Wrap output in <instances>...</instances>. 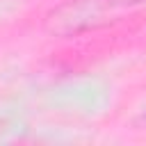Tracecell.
<instances>
[{
    "label": "cell",
    "mask_w": 146,
    "mask_h": 146,
    "mask_svg": "<svg viewBox=\"0 0 146 146\" xmlns=\"http://www.w3.org/2000/svg\"><path fill=\"white\" fill-rule=\"evenodd\" d=\"M114 9H125V7H135V5H141L146 0H110Z\"/></svg>",
    "instance_id": "cell-1"
}]
</instances>
